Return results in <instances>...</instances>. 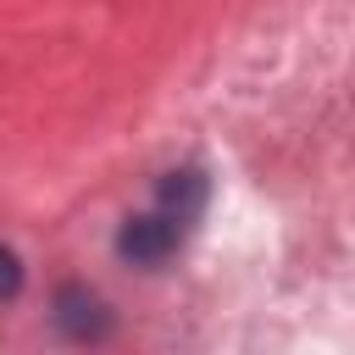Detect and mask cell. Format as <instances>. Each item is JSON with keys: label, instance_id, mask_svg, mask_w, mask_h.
Segmentation results:
<instances>
[{"label": "cell", "instance_id": "3957f363", "mask_svg": "<svg viewBox=\"0 0 355 355\" xmlns=\"http://www.w3.org/2000/svg\"><path fill=\"white\" fill-rule=\"evenodd\" d=\"M205 194H211V183H205L200 166H178V172H166V178L155 183V205H161L172 222H183V227L205 211Z\"/></svg>", "mask_w": 355, "mask_h": 355}, {"label": "cell", "instance_id": "7a4b0ae2", "mask_svg": "<svg viewBox=\"0 0 355 355\" xmlns=\"http://www.w3.org/2000/svg\"><path fill=\"white\" fill-rule=\"evenodd\" d=\"M55 327L72 344H100L111 333V311L89 283H67V288H55Z\"/></svg>", "mask_w": 355, "mask_h": 355}, {"label": "cell", "instance_id": "6da1fadb", "mask_svg": "<svg viewBox=\"0 0 355 355\" xmlns=\"http://www.w3.org/2000/svg\"><path fill=\"white\" fill-rule=\"evenodd\" d=\"M178 239H183V222H172L166 211H144V216H128L122 227H116V255L128 261V266H161L172 250H178Z\"/></svg>", "mask_w": 355, "mask_h": 355}, {"label": "cell", "instance_id": "277c9868", "mask_svg": "<svg viewBox=\"0 0 355 355\" xmlns=\"http://www.w3.org/2000/svg\"><path fill=\"white\" fill-rule=\"evenodd\" d=\"M22 294V255L11 244H0V305Z\"/></svg>", "mask_w": 355, "mask_h": 355}]
</instances>
